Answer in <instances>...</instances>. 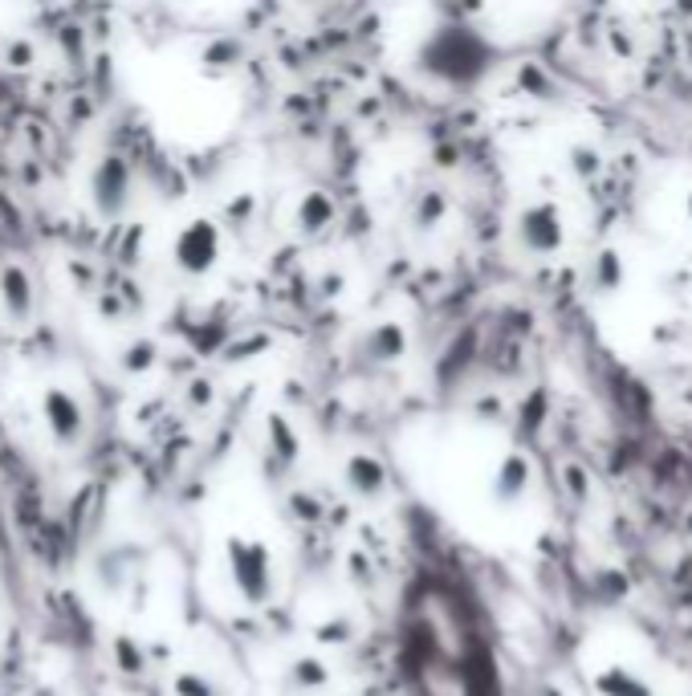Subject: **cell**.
Here are the masks:
<instances>
[{"instance_id": "cell-2", "label": "cell", "mask_w": 692, "mask_h": 696, "mask_svg": "<svg viewBox=\"0 0 692 696\" xmlns=\"http://www.w3.org/2000/svg\"><path fill=\"white\" fill-rule=\"evenodd\" d=\"M134 172L122 155H98L86 172V204L94 208L98 220H119L131 204Z\"/></svg>"}, {"instance_id": "cell-4", "label": "cell", "mask_w": 692, "mask_h": 696, "mask_svg": "<svg viewBox=\"0 0 692 696\" xmlns=\"http://www.w3.org/2000/svg\"><path fill=\"white\" fill-rule=\"evenodd\" d=\"M172 261L184 278H204V273L220 261V228H216L213 220H204V216L187 220V225L175 232Z\"/></svg>"}, {"instance_id": "cell-8", "label": "cell", "mask_w": 692, "mask_h": 696, "mask_svg": "<svg viewBox=\"0 0 692 696\" xmlns=\"http://www.w3.org/2000/svg\"><path fill=\"white\" fill-rule=\"evenodd\" d=\"M119 367H122V371H127V376H139V371H147V367H155V347H151L147 338H139L134 347L122 350Z\"/></svg>"}, {"instance_id": "cell-9", "label": "cell", "mask_w": 692, "mask_h": 696, "mask_svg": "<svg viewBox=\"0 0 692 696\" xmlns=\"http://www.w3.org/2000/svg\"><path fill=\"white\" fill-rule=\"evenodd\" d=\"M322 220H331V204L318 200V196H310L306 200V225L314 228V225H322Z\"/></svg>"}, {"instance_id": "cell-5", "label": "cell", "mask_w": 692, "mask_h": 696, "mask_svg": "<svg viewBox=\"0 0 692 696\" xmlns=\"http://www.w3.org/2000/svg\"><path fill=\"white\" fill-rule=\"evenodd\" d=\"M41 420H45V432L54 436V444L69 448V444L82 441V432H86V412H82L78 395L69 388H50L41 391Z\"/></svg>"}, {"instance_id": "cell-7", "label": "cell", "mask_w": 692, "mask_h": 696, "mask_svg": "<svg viewBox=\"0 0 692 696\" xmlns=\"http://www.w3.org/2000/svg\"><path fill=\"white\" fill-rule=\"evenodd\" d=\"M41 62V50L33 37H0V69H9V74H25V69H37Z\"/></svg>"}, {"instance_id": "cell-10", "label": "cell", "mask_w": 692, "mask_h": 696, "mask_svg": "<svg viewBox=\"0 0 692 696\" xmlns=\"http://www.w3.org/2000/svg\"><path fill=\"white\" fill-rule=\"evenodd\" d=\"M689 213H692V200H689Z\"/></svg>"}, {"instance_id": "cell-1", "label": "cell", "mask_w": 692, "mask_h": 696, "mask_svg": "<svg viewBox=\"0 0 692 696\" xmlns=\"http://www.w3.org/2000/svg\"><path fill=\"white\" fill-rule=\"evenodd\" d=\"M400 664L415 696H501L493 643L453 578L428 575L408 590Z\"/></svg>"}, {"instance_id": "cell-6", "label": "cell", "mask_w": 692, "mask_h": 696, "mask_svg": "<svg viewBox=\"0 0 692 696\" xmlns=\"http://www.w3.org/2000/svg\"><path fill=\"white\" fill-rule=\"evenodd\" d=\"M521 241L530 253H554L562 244V225L559 213L550 204H533L530 213L521 216Z\"/></svg>"}, {"instance_id": "cell-3", "label": "cell", "mask_w": 692, "mask_h": 696, "mask_svg": "<svg viewBox=\"0 0 692 696\" xmlns=\"http://www.w3.org/2000/svg\"><path fill=\"white\" fill-rule=\"evenodd\" d=\"M37 306L41 294L33 269L25 261H17V257L0 261V318L9 322L13 330H29L37 322Z\"/></svg>"}]
</instances>
